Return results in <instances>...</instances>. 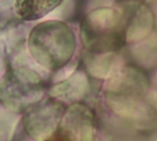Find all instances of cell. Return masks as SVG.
I'll return each instance as SVG.
<instances>
[{
    "label": "cell",
    "instance_id": "ba28073f",
    "mask_svg": "<svg viewBox=\"0 0 157 141\" xmlns=\"http://www.w3.org/2000/svg\"><path fill=\"white\" fill-rule=\"evenodd\" d=\"M87 90L88 80L86 74H83L82 71H77L69 76L66 80H63L59 83L54 85L49 90V93L52 97L61 102L77 103L81 98L85 97Z\"/></svg>",
    "mask_w": 157,
    "mask_h": 141
},
{
    "label": "cell",
    "instance_id": "3957f363",
    "mask_svg": "<svg viewBox=\"0 0 157 141\" xmlns=\"http://www.w3.org/2000/svg\"><path fill=\"white\" fill-rule=\"evenodd\" d=\"M31 54L20 51L0 80V101L12 110L26 109L42 99L43 76Z\"/></svg>",
    "mask_w": 157,
    "mask_h": 141
},
{
    "label": "cell",
    "instance_id": "8992f818",
    "mask_svg": "<svg viewBox=\"0 0 157 141\" xmlns=\"http://www.w3.org/2000/svg\"><path fill=\"white\" fill-rule=\"evenodd\" d=\"M69 141H96V120L90 107L80 102L66 108L58 129Z\"/></svg>",
    "mask_w": 157,
    "mask_h": 141
},
{
    "label": "cell",
    "instance_id": "52a82bcc",
    "mask_svg": "<svg viewBox=\"0 0 157 141\" xmlns=\"http://www.w3.org/2000/svg\"><path fill=\"white\" fill-rule=\"evenodd\" d=\"M125 16L126 44L145 40L155 25L152 11L145 4L136 0H125L118 2Z\"/></svg>",
    "mask_w": 157,
    "mask_h": 141
},
{
    "label": "cell",
    "instance_id": "7a4b0ae2",
    "mask_svg": "<svg viewBox=\"0 0 157 141\" xmlns=\"http://www.w3.org/2000/svg\"><path fill=\"white\" fill-rule=\"evenodd\" d=\"M148 78L137 67L125 66L114 71L107 82L104 98L108 107L119 116L139 120L147 116Z\"/></svg>",
    "mask_w": 157,
    "mask_h": 141
},
{
    "label": "cell",
    "instance_id": "8fae6325",
    "mask_svg": "<svg viewBox=\"0 0 157 141\" xmlns=\"http://www.w3.org/2000/svg\"><path fill=\"white\" fill-rule=\"evenodd\" d=\"M44 141H69V140L58 130L53 136H50L49 139H47V140H44Z\"/></svg>",
    "mask_w": 157,
    "mask_h": 141
},
{
    "label": "cell",
    "instance_id": "6da1fadb",
    "mask_svg": "<svg viewBox=\"0 0 157 141\" xmlns=\"http://www.w3.org/2000/svg\"><path fill=\"white\" fill-rule=\"evenodd\" d=\"M27 50L47 71L65 66L76 50V37L63 21L48 20L36 25L27 38Z\"/></svg>",
    "mask_w": 157,
    "mask_h": 141
},
{
    "label": "cell",
    "instance_id": "277c9868",
    "mask_svg": "<svg viewBox=\"0 0 157 141\" xmlns=\"http://www.w3.org/2000/svg\"><path fill=\"white\" fill-rule=\"evenodd\" d=\"M80 36L88 53H115L126 44L125 16L120 6H104L88 12L81 21Z\"/></svg>",
    "mask_w": 157,
    "mask_h": 141
},
{
    "label": "cell",
    "instance_id": "5b68a950",
    "mask_svg": "<svg viewBox=\"0 0 157 141\" xmlns=\"http://www.w3.org/2000/svg\"><path fill=\"white\" fill-rule=\"evenodd\" d=\"M66 108L64 102L52 96L33 103L26 108L22 118L26 134L34 141L49 139L58 131Z\"/></svg>",
    "mask_w": 157,
    "mask_h": 141
},
{
    "label": "cell",
    "instance_id": "30bf717a",
    "mask_svg": "<svg viewBox=\"0 0 157 141\" xmlns=\"http://www.w3.org/2000/svg\"><path fill=\"white\" fill-rule=\"evenodd\" d=\"M114 53L107 54H94L88 53L87 55V69L88 72L96 77H108L110 76V70L114 63Z\"/></svg>",
    "mask_w": 157,
    "mask_h": 141
},
{
    "label": "cell",
    "instance_id": "9c48e42d",
    "mask_svg": "<svg viewBox=\"0 0 157 141\" xmlns=\"http://www.w3.org/2000/svg\"><path fill=\"white\" fill-rule=\"evenodd\" d=\"M64 0H13L16 15L25 21H36L54 11Z\"/></svg>",
    "mask_w": 157,
    "mask_h": 141
}]
</instances>
